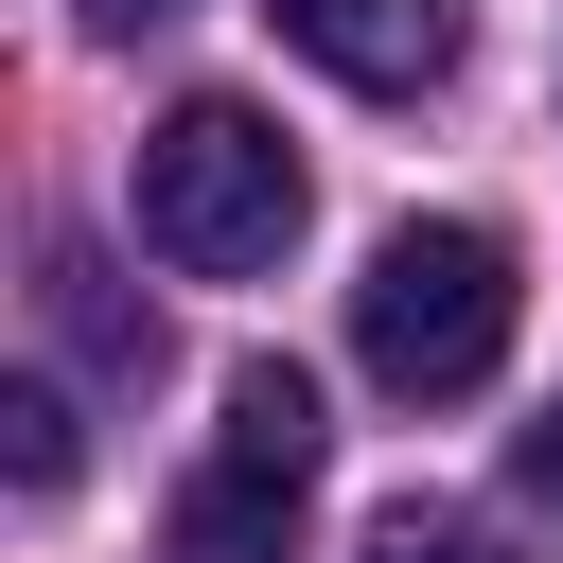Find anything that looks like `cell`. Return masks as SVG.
I'll list each match as a JSON object with an SVG mask.
<instances>
[{"label":"cell","mask_w":563,"mask_h":563,"mask_svg":"<svg viewBox=\"0 0 563 563\" xmlns=\"http://www.w3.org/2000/svg\"><path fill=\"white\" fill-rule=\"evenodd\" d=\"M176 563H299V475L211 457V475L176 493Z\"/></svg>","instance_id":"obj_5"},{"label":"cell","mask_w":563,"mask_h":563,"mask_svg":"<svg viewBox=\"0 0 563 563\" xmlns=\"http://www.w3.org/2000/svg\"><path fill=\"white\" fill-rule=\"evenodd\" d=\"M352 352H369V387H405V405H475V387L510 369V246H493L475 211L387 229L369 282H352Z\"/></svg>","instance_id":"obj_2"},{"label":"cell","mask_w":563,"mask_h":563,"mask_svg":"<svg viewBox=\"0 0 563 563\" xmlns=\"http://www.w3.org/2000/svg\"><path fill=\"white\" fill-rule=\"evenodd\" d=\"M510 475H528V493H545V510H563V405H545V422H528V440H510Z\"/></svg>","instance_id":"obj_9"},{"label":"cell","mask_w":563,"mask_h":563,"mask_svg":"<svg viewBox=\"0 0 563 563\" xmlns=\"http://www.w3.org/2000/svg\"><path fill=\"white\" fill-rule=\"evenodd\" d=\"M53 317H70L106 369H141V352H158V317H123V299H106V264H53Z\"/></svg>","instance_id":"obj_8"},{"label":"cell","mask_w":563,"mask_h":563,"mask_svg":"<svg viewBox=\"0 0 563 563\" xmlns=\"http://www.w3.org/2000/svg\"><path fill=\"white\" fill-rule=\"evenodd\" d=\"M211 457H246V475H299V493H317V457H334V422H317V369L246 352V369H229V422H211Z\"/></svg>","instance_id":"obj_4"},{"label":"cell","mask_w":563,"mask_h":563,"mask_svg":"<svg viewBox=\"0 0 563 563\" xmlns=\"http://www.w3.org/2000/svg\"><path fill=\"white\" fill-rule=\"evenodd\" d=\"M88 18H106V35H141V18H176V0H88Z\"/></svg>","instance_id":"obj_10"},{"label":"cell","mask_w":563,"mask_h":563,"mask_svg":"<svg viewBox=\"0 0 563 563\" xmlns=\"http://www.w3.org/2000/svg\"><path fill=\"white\" fill-rule=\"evenodd\" d=\"M264 18H282L334 88H387V106H405V88H440V70H457V35H475V0H264Z\"/></svg>","instance_id":"obj_3"},{"label":"cell","mask_w":563,"mask_h":563,"mask_svg":"<svg viewBox=\"0 0 563 563\" xmlns=\"http://www.w3.org/2000/svg\"><path fill=\"white\" fill-rule=\"evenodd\" d=\"M0 475L18 493H70V387H0Z\"/></svg>","instance_id":"obj_7"},{"label":"cell","mask_w":563,"mask_h":563,"mask_svg":"<svg viewBox=\"0 0 563 563\" xmlns=\"http://www.w3.org/2000/svg\"><path fill=\"white\" fill-rule=\"evenodd\" d=\"M352 563H510V528H493V510H457V493H387Z\"/></svg>","instance_id":"obj_6"},{"label":"cell","mask_w":563,"mask_h":563,"mask_svg":"<svg viewBox=\"0 0 563 563\" xmlns=\"http://www.w3.org/2000/svg\"><path fill=\"white\" fill-rule=\"evenodd\" d=\"M123 194H141V246H158L176 282H264V264L299 246V158H282V123L229 106V88L158 106Z\"/></svg>","instance_id":"obj_1"}]
</instances>
